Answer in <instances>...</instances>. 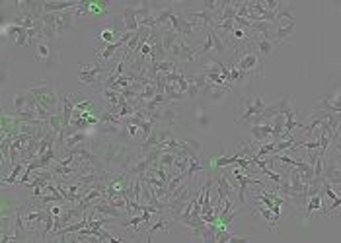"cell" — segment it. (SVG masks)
<instances>
[{
	"mask_svg": "<svg viewBox=\"0 0 341 243\" xmlns=\"http://www.w3.org/2000/svg\"><path fill=\"white\" fill-rule=\"evenodd\" d=\"M337 4H339V2H337ZM339 8H341V4H339Z\"/></svg>",
	"mask_w": 341,
	"mask_h": 243,
	"instance_id": "obj_15",
	"label": "cell"
},
{
	"mask_svg": "<svg viewBox=\"0 0 341 243\" xmlns=\"http://www.w3.org/2000/svg\"><path fill=\"white\" fill-rule=\"evenodd\" d=\"M104 76V68L102 64H80L78 68V80L82 84H88V86H96Z\"/></svg>",
	"mask_w": 341,
	"mask_h": 243,
	"instance_id": "obj_5",
	"label": "cell"
},
{
	"mask_svg": "<svg viewBox=\"0 0 341 243\" xmlns=\"http://www.w3.org/2000/svg\"><path fill=\"white\" fill-rule=\"evenodd\" d=\"M269 107V104L263 100V96H244L238 104V115H240V121H250L251 117H257L261 115L265 109Z\"/></svg>",
	"mask_w": 341,
	"mask_h": 243,
	"instance_id": "obj_3",
	"label": "cell"
},
{
	"mask_svg": "<svg viewBox=\"0 0 341 243\" xmlns=\"http://www.w3.org/2000/svg\"><path fill=\"white\" fill-rule=\"evenodd\" d=\"M203 92H205V96L209 98V102H213V104H222V102L226 100V96H228L230 88L216 86V84H207Z\"/></svg>",
	"mask_w": 341,
	"mask_h": 243,
	"instance_id": "obj_7",
	"label": "cell"
},
{
	"mask_svg": "<svg viewBox=\"0 0 341 243\" xmlns=\"http://www.w3.org/2000/svg\"><path fill=\"white\" fill-rule=\"evenodd\" d=\"M111 8V2L104 0V2H96V0H82L78 2V6L74 8V16L76 22L80 20H98L104 18Z\"/></svg>",
	"mask_w": 341,
	"mask_h": 243,
	"instance_id": "obj_2",
	"label": "cell"
},
{
	"mask_svg": "<svg viewBox=\"0 0 341 243\" xmlns=\"http://www.w3.org/2000/svg\"><path fill=\"white\" fill-rule=\"evenodd\" d=\"M228 243H250V238H242V236H230Z\"/></svg>",
	"mask_w": 341,
	"mask_h": 243,
	"instance_id": "obj_13",
	"label": "cell"
},
{
	"mask_svg": "<svg viewBox=\"0 0 341 243\" xmlns=\"http://www.w3.org/2000/svg\"><path fill=\"white\" fill-rule=\"evenodd\" d=\"M238 70L240 72H244V74H259L261 72V66H263V62H261V54L259 52H253V51H246L240 54V58H238Z\"/></svg>",
	"mask_w": 341,
	"mask_h": 243,
	"instance_id": "obj_4",
	"label": "cell"
},
{
	"mask_svg": "<svg viewBox=\"0 0 341 243\" xmlns=\"http://www.w3.org/2000/svg\"><path fill=\"white\" fill-rule=\"evenodd\" d=\"M53 49H51V45H49V41H39L36 47H34V56H36V60L39 62H49L51 58H53Z\"/></svg>",
	"mask_w": 341,
	"mask_h": 243,
	"instance_id": "obj_8",
	"label": "cell"
},
{
	"mask_svg": "<svg viewBox=\"0 0 341 243\" xmlns=\"http://www.w3.org/2000/svg\"><path fill=\"white\" fill-rule=\"evenodd\" d=\"M253 45L257 47V52L261 54V58L269 56L271 52L275 51V47H277V43H275L273 39H269V37H259V39L253 41Z\"/></svg>",
	"mask_w": 341,
	"mask_h": 243,
	"instance_id": "obj_9",
	"label": "cell"
},
{
	"mask_svg": "<svg viewBox=\"0 0 341 243\" xmlns=\"http://www.w3.org/2000/svg\"><path fill=\"white\" fill-rule=\"evenodd\" d=\"M22 170H24V166H22L20 162H16V164H14V172H12V175H10V177H6V179H4V183H14V181H16V177H18V174L22 172Z\"/></svg>",
	"mask_w": 341,
	"mask_h": 243,
	"instance_id": "obj_12",
	"label": "cell"
},
{
	"mask_svg": "<svg viewBox=\"0 0 341 243\" xmlns=\"http://www.w3.org/2000/svg\"><path fill=\"white\" fill-rule=\"evenodd\" d=\"M26 90L37 100V104L41 107H45L47 111H53L57 102H59V96H57V90L53 88V84L45 82V80H39V82H32L30 86H26Z\"/></svg>",
	"mask_w": 341,
	"mask_h": 243,
	"instance_id": "obj_1",
	"label": "cell"
},
{
	"mask_svg": "<svg viewBox=\"0 0 341 243\" xmlns=\"http://www.w3.org/2000/svg\"><path fill=\"white\" fill-rule=\"evenodd\" d=\"M49 212H51L53 216H61V214H63V208H61V206H53V208L49 210Z\"/></svg>",
	"mask_w": 341,
	"mask_h": 243,
	"instance_id": "obj_14",
	"label": "cell"
},
{
	"mask_svg": "<svg viewBox=\"0 0 341 243\" xmlns=\"http://www.w3.org/2000/svg\"><path fill=\"white\" fill-rule=\"evenodd\" d=\"M74 22H76L74 10L59 12V14H57V20H55V32H57V35H65L69 30H72V28H74Z\"/></svg>",
	"mask_w": 341,
	"mask_h": 243,
	"instance_id": "obj_6",
	"label": "cell"
},
{
	"mask_svg": "<svg viewBox=\"0 0 341 243\" xmlns=\"http://www.w3.org/2000/svg\"><path fill=\"white\" fill-rule=\"evenodd\" d=\"M195 121H197V124L201 126V128H209V124H211V117L207 115V111L205 109H201V107H195Z\"/></svg>",
	"mask_w": 341,
	"mask_h": 243,
	"instance_id": "obj_10",
	"label": "cell"
},
{
	"mask_svg": "<svg viewBox=\"0 0 341 243\" xmlns=\"http://www.w3.org/2000/svg\"><path fill=\"white\" fill-rule=\"evenodd\" d=\"M320 208H322V196H320V192H312L308 198V216Z\"/></svg>",
	"mask_w": 341,
	"mask_h": 243,
	"instance_id": "obj_11",
	"label": "cell"
}]
</instances>
